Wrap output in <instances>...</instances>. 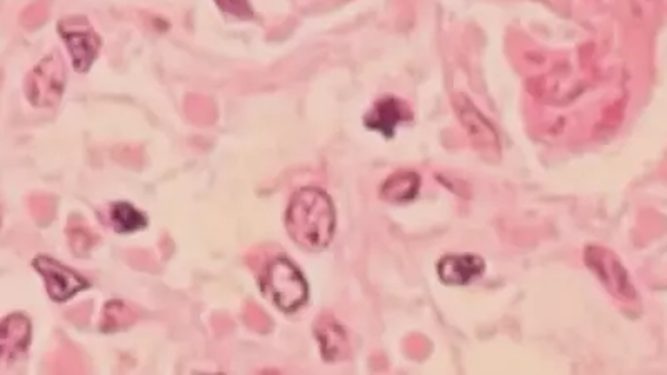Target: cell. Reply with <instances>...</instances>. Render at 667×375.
I'll use <instances>...</instances> for the list:
<instances>
[{"instance_id": "cell-1", "label": "cell", "mask_w": 667, "mask_h": 375, "mask_svg": "<svg viewBox=\"0 0 667 375\" xmlns=\"http://www.w3.org/2000/svg\"><path fill=\"white\" fill-rule=\"evenodd\" d=\"M286 229L290 239L306 251H324L336 230V210L331 197L315 188L297 191L287 207Z\"/></svg>"}, {"instance_id": "cell-2", "label": "cell", "mask_w": 667, "mask_h": 375, "mask_svg": "<svg viewBox=\"0 0 667 375\" xmlns=\"http://www.w3.org/2000/svg\"><path fill=\"white\" fill-rule=\"evenodd\" d=\"M265 298L284 312H294L308 302L309 286L305 276L289 258H276L265 267L261 277Z\"/></svg>"}, {"instance_id": "cell-3", "label": "cell", "mask_w": 667, "mask_h": 375, "mask_svg": "<svg viewBox=\"0 0 667 375\" xmlns=\"http://www.w3.org/2000/svg\"><path fill=\"white\" fill-rule=\"evenodd\" d=\"M64 85V62L57 53H50L28 75L25 93L34 106L53 107L62 97Z\"/></svg>"}, {"instance_id": "cell-4", "label": "cell", "mask_w": 667, "mask_h": 375, "mask_svg": "<svg viewBox=\"0 0 667 375\" xmlns=\"http://www.w3.org/2000/svg\"><path fill=\"white\" fill-rule=\"evenodd\" d=\"M33 266L46 280L47 292L52 301H68L91 287L85 277L72 270L71 267L62 266L59 261L50 258L49 255H39L34 258Z\"/></svg>"}, {"instance_id": "cell-5", "label": "cell", "mask_w": 667, "mask_h": 375, "mask_svg": "<svg viewBox=\"0 0 667 375\" xmlns=\"http://www.w3.org/2000/svg\"><path fill=\"white\" fill-rule=\"evenodd\" d=\"M59 33L64 37L75 71L87 72L99 56L100 37L88 25H72V21L60 22Z\"/></svg>"}, {"instance_id": "cell-6", "label": "cell", "mask_w": 667, "mask_h": 375, "mask_svg": "<svg viewBox=\"0 0 667 375\" xmlns=\"http://www.w3.org/2000/svg\"><path fill=\"white\" fill-rule=\"evenodd\" d=\"M586 263L612 294L619 295V298H632L628 276H626L624 269L611 252L600 247L587 249Z\"/></svg>"}, {"instance_id": "cell-7", "label": "cell", "mask_w": 667, "mask_h": 375, "mask_svg": "<svg viewBox=\"0 0 667 375\" xmlns=\"http://www.w3.org/2000/svg\"><path fill=\"white\" fill-rule=\"evenodd\" d=\"M486 270V264L479 255L449 254L439 261L438 276L448 286H467L479 279Z\"/></svg>"}, {"instance_id": "cell-8", "label": "cell", "mask_w": 667, "mask_h": 375, "mask_svg": "<svg viewBox=\"0 0 667 375\" xmlns=\"http://www.w3.org/2000/svg\"><path fill=\"white\" fill-rule=\"evenodd\" d=\"M407 119H410V112L406 104L394 99V97H388V99L379 100L372 107L371 112L366 118V125L372 131L381 132L385 137H392L397 125L403 124Z\"/></svg>"}, {"instance_id": "cell-9", "label": "cell", "mask_w": 667, "mask_h": 375, "mask_svg": "<svg viewBox=\"0 0 667 375\" xmlns=\"http://www.w3.org/2000/svg\"><path fill=\"white\" fill-rule=\"evenodd\" d=\"M2 361H15L27 351L31 342V320L22 314L9 315L2 323Z\"/></svg>"}, {"instance_id": "cell-10", "label": "cell", "mask_w": 667, "mask_h": 375, "mask_svg": "<svg viewBox=\"0 0 667 375\" xmlns=\"http://www.w3.org/2000/svg\"><path fill=\"white\" fill-rule=\"evenodd\" d=\"M315 337H318L319 343H321L322 358L327 362L337 361V359L346 355L347 343L346 330L336 323L334 317H319L315 323Z\"/></svg>"}, {"instance_id": "cell-11", "label": "cell", "mask_w": 667, "mask_h": 375, "mask_svg": "<svg viewBox=\"0 0 667 375\" xmlns=\"http://www.w3.org/2000/svg\"><path fill=\"white\" fill-rule=\"evenodd\" d=\"M420 178L416 172H396L382 184L381 197L394 204L410 202L419 194Z\"/></svg>"}, {"instance_id": "cell-12", "label": "cell", "mask_w": 667, "mask_h": 375, "mask_svg": "<svg viewBox=\"0 0 667 375\" xmlns=\"http://www.w3.org/2000/svg\"><path fill=\"white\" fill-rule=\"evenodd\" d=\"M110 222L120 234H131L147 227V217L128 202H116L110 207Z\"/></svg>"}, {"instance_id": "cell-13", "label": "cell", "mask_w": 667, "mask_h": 375, "mask_svg": "<svg viewBox=\"0 0 667 375\" xmlns=\"http://www.w3.org/2000/svg\"><path fill=\"white\" fill-rule=\"evenodd\" d=\"M134 323V312L124 302L112 301L104 309L103 330L114 332V330L126 329Z\"/></svg>"}, {"instance_id": "cell-14", "label": "cell", "mask_w": 667, "mask_h": 375, "mask_svg": "<svg viewBox=\"0 0 667 375\" xmlns=\"http://www.w3.org/2000/svg\"><path fill=\"white\" fill-rule=\"evenodd\" d=\"M216 2L224 12H227V14L236 15V17L239 19L254 17L248 0H216Z\"/></svg>"}]
</instances>
